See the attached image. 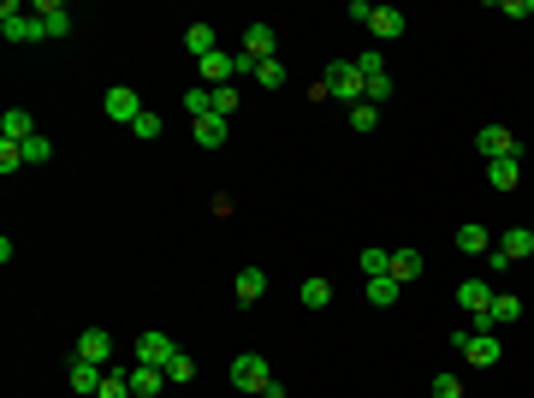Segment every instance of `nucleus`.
Returning <instances> with one entry per match:
<instances>
[{
  "mask_svg": "<svg viewBox=\"0 0 534 398\" xmlns=\"http://www.w3.org/2000/svg\"><path fill=\"white\" fill-rule=\"evenodd\" d=\"M48 155H54V143L42 137V131H36V137H30V143H24V167H42V160H48Z\"/></svg>",
  "mask_w": 534,
  "mask_h": 398,
  "instance_id": "nucleus-33",
  "label": "nucleus"
},
{
  "mask_svg": "<svg viewBox=\"0 0 534 398\" xmlns=\"http://www.w3.org/2000/svg\"><path fill=\"white\" fill-rule=\"evenodd\" d=\"M356 72H362V78H380V72H386V54H380V48L356 54Z\"/></svg>",
  "mask_w": 534,
  "mask_h": 398,
  "instance_id": "nucleus-37",
  "label": "nucleus"
},
{
  "mask_svg": "<svg viewBox=\"0 0 534 398\" xmlns=\"http://www.w3.org/2000/svg\"><path fill=\"white\" fill-rule=\"evenodd\" d=\"M101 375H107V369H96V363H83V357H72V369H66L72 393H101Z\"/></svg>",
  "mask_w": 534,
  "mask_h": 398,
  "instance_id": "nucleus-17",
  "label": "nucleus"
},
{
  "mask_svg": "<svg viewBox=\"0 0 534 398\" xmlns=\"http://www.w3.org/2000/svg\"><path fill=\"white\" fill-rule=\"evenodd\" d=\"M392 279H398V285L422 279V250H392Z\"/></svg>",
  "mask_w": 534,
  "mask_h": 398,
  "instance_id": "nucleus-22",
  "label": "nucleus"
},
{
  "mask_svg": "<svg viewBox=\"0 0 534 398\" xmlns=\"http://www.w3.org/2000/svg\"><path fill=\"white\" fill-rule=\"evenodd\" d=\"M131 375V398H160V386H166V369H125Z\"/></svg>",
  "mask_w": 534,
  "mask_h": 398,
  "instance_id": "nucleus-16",
  "label": "nucleus"
},
{
  "mask_svg": "<svg viewBox=\"0 0 534 398\" xmlns=\"http://www.w3.org/2000/svg\"><path fill=\"white\" fill-rule=\"evenodd\" d=\"M184 113H190V120H202V113H214V90H208V83H197V90H184Z\"/></svg>",
  "mask_w": 534,
  "mask_h": 398,
  "instance_id": "nucleus-26",
  "label": "nucleus"
},
{
  "mask_svg": "<svg viewBox=\"0 0 534 398\" xmlns=\"http://www.w3.org/2000/svg\"><path fill=\"white\" fill-rule=\"evenodd\" d=\"M522 256H534V226H511L505 238L493 244V256H487V268H511V261H522Z\"/></svg>",
  "mask_w": 534,
  "mask_h": 398,
  "instance_id": "nucleus-5",
  "label": "nucleus"
},
{
  "mask_svg": "<svg viewBox=\"0 0 534 398\" xmlns=\"http://www.w3.org/2000/svg\"><path fill=\"white\" fill-rule=\"evenodd\" d=\"M344 19H356V24H368V19H375V6H368V0H351V6H344Z\"/></svg>",
  "mask_w": 534,
  "mask_h": 398,
  "instance_id": "nucleus-41",
  "label": "nucleus"
},
{
  "mask_svg": "<svg viewBox=\"0 0 534 398\" xmlns=\"http://www.w3.org/2000/svg\"><path fill=\"white\" fill-rule=\"evenodd\" d=\"M434 398H463V380L457 375H434Z\"/></svg>",
  "mask_w": 534,
  "mask_h": 398,
  "instance_id": "nucleus-38",
  "label": "nucleus"
},
{
  "mask_svg": "<svg viewBox=\"0 0 534 398\" xmlns=\"http://www.w3.org/2000/svg\"><path fill=\"white\" fill-rule=\"evenodd\" d=\"M137 113H143L137 90H131V83H113V90H107V120H119V125H137Z\"/></svg>",
  "mask_w": 534,
  "mask_h": 398,
  "instance_id": "nucleus-11",
  "label": "nucleus"
},
{
  "mask_svg": "<svg viewBox=\"0 0 534 398\" xmlns=\"http://www.w3.org/2000/svg\"><path fill=\"white\" fill-rule=\"evenodd\" d=\"M232 298L244 303V309H250V303H261V298H267V274H261V268H237V279H232Z\"/></svg>",
  "mask_w": 534,
  "mask_h": 398,
  "instance_id": "nucleus-13",
  "label": "nucleus"
},
{
  "mask_svg": "<svg viewBox=\"0 0 534 398\" xmlns=\"http://www.w3.org/2000/svg\"><path fill=\"white\" fill-rule=\"evenodd\" d=\"M404 12H398V6H375V19H368V30H375V42H398L404 36Z\"/></svg>",
  "mask_w": 534,
  "mask_h": 398,
  "instance_id": "nucleus-15",
  "label": "nucleus"
},
{
  "mask_svg": "<svg viewBox=\"0 0 534 398\" xmlns=\"http://www.w3.org/2000/svg\"><path fill=\"white\" fill-rule=\"evenodd\" d=\"M208 215H214V220L232 215V191H214V197H208Z\"/></svg>",
  "mask_w": 534,
  "mask_h": 398,
  "instance_id": "nucleus-39",
  "label": "nucleus"
},
{
  "mask_svg": "<svg viewBox=\"0 0 534 398\" xmlns=\"http://www.w3.org/2000/svg\"><path fill=\"white\" fill-rule=\"evenodd\" d=\"M356 261H362V274H368V279H386V274H392V250H362Z\"/></svg>",
  "mask_w": 534,
  "mask_h": 398,
  "instance_id": "nucleus-28",
  "label": "nucleus"
},
{
  "mask_svg": "<svg viewBox=\"0 0 534 398\" xmlns=\"http://www.w3.org/2000/svg\"><path fill=\"white\" fill-rule=\"evenodd\" d=\"M250 78H256L261 90H285V83H291V72H285V60H261Z\"/></svg>",
  "mask_w": 534,
  "mask_h": 398,
  "instance_id": "nucleus-23",
  "label": "nucleus"
},
{
  "mask_svg": "<svg viewBox=\"0 0 534 398\" xmlns=\"http://www.w3.org/2000/svg\"><path fill=\"white\" fill-rule=\"evenodd\" d=\"M30 12H36V24H42V36L48 42H66L72 36V12H66V6H59V0H42V6H30Z\"/></svg>",
  "mask_w": 534,
  "mask_h": 398,
  "instance_id": "nucleus-12",
  "label": "nucleus"
},
{
  "mask_svg": "<svg viewBox=\"0 0 534 398\" xmlns=\"http://www.w3.org/2000/svg\"><path fill=\"white\" fill-rule=\"evenodd\" d=\"M190 375H197V363H190V357H184V351H178V357L166 363V386H184V380H190Z\"/></svg>",
  "mask_w": 534,
  "mask_h": 398,
  "instance_id": "nucleus-32",
  "label": "nucleus"
},
{
  "mask_svg": "<svg viewBox=\"0 0 534 398\" xmlns=\"http://www.w3.org/2000/svg\"><path fill=\"white\" fill-rule=\"evenodd\" d=\"M184 48H190L197 60H208V54H220V36H214V24H190V30H184Z\"/></svg>",
  "mask_w": 534,
  "mask_h": 398,
  "instance_id": "nucleus-20",
  "label": "nucleus"
},
{
  "mask_svg": "<svg viewBox=\"0 0 534 398\" xmlns=\"http://www.w3.org/2000/svg\"><path fill=\"white\" fill-rule=\"evenodd\" d=\"M274 48H279V30H274V24H250V30H244V66L279 60Z\"/></svg>",
  "mask_w": 534,
  "mask_h": 398,
  "instance_id": "nucleus-7",
  "label": "nucleus"
},
{
  "mask_svg": "<svg viewBox=\"0 0 534 398\" xmlns=\"http://www.w3.org/2000/svg\"><path fill=\"white\" fill-rule=\"evenodd\" d=\"M96 398H131V375L107 369V375H101V393H96Z\"/></svg>",
  "mask_w": 534,
  "mask_h": 398,
  "instance_id": "nucleus-30",
  "label": "nucleus"
},
{
  "mask_svg": "<svg viewBox=\"0 0 534 398\" xmlns=\"http://www.w3.org/2000/svg\"><path fill=\"white\" fill-rule=\"evenodd\" d=\"M24 167V143H0V173H6V179H12V173H19Z\"/></svg>",
  "mask_w": 534,
  "mask_h": 398,
  "instance_id": "nucleus-35",
  "label": "nucleus"
},
{
  "mask_svg": "<svg viewBox=\"0 0 534 398\" xmlns=\"http://www.w3.org/2000/svg\"><path fill=\"white\" fill-rule=\"evenodd\" d=\"M511 321H522V298L499 292V298H493V327H511Z\"/></svg>",
  "mask_w": 534,
  "mask_h": 398,
  "instance_id": "nucleus-27",
  "label": "nucleus"
},
{
  "mask_svg": "<svg viewBox=\"0 0 534 398\" xmlns=\"http://www.w3.org/2000/svg\"><path fill=\"white\" fill-rule=\"evenodd\" d=\"M493 298L499 292L487 285V279H463V285H457V309H463L469 321H481V316L493 321Z\"/></svg>",
  "mask_w": 534,
  "mask_h": 398,
  "instance_id": "nucleus-6",
  "label": "nucleus"
},
{
  "mask_svg": "<svg viewBox=\"0 0 534 398\" xmlns=\"http://www.w3.org/2000/svg\"><path fill=\"white\" fill-rule=\"evenodd\" d=\"M0 36L6 42H48L42 36V24L30 6H19V0H0Z\"/></svg>",
  "mask_w": 534,
  "mask_h": 398,
  "instance_id": "nucleus-3",
  "label": "nucleus"
},
{
  "mask_svg": "<svg viewBox=\"0 0 534 398\" xmlns=\"http://www.w3.org/2000/svg\"><path fill=\"white\" fill-rule=\"evenodd\" d=\"M237 101H244V96H237V83H220V90H214V113L226 120V113H237Z\"/></svg>",
  "mask_w": 534,
  "mask_h": 398,
  "instance_id": "nucleus-34",
  "label": "nucleus"
},
{
  "mask_svg": "<svg viewBox=\"0 0 534 398\" xmlns=\"http://www.w3.org/2000/svg\"><path fill=\"white\" fill-rule=\"evenodd\" d=\"M457 250H463V256H493V238H487V226H457Z\"/></svg>",
  "mask_w": 534,
  "mask_h": 398,
  "instance_id": "nucleus-19",
  "label": "nucleus"
},
{
  "mask_svg": "<svg viewBox=\"0 0 534 398\" xmlns=\"http://www.w3.org/2000/svg\"><path fill=\"white\" fill-rule=\"evenodd\" d=\"M475 149H481V160H505V155H516V137L505 125H481L475 131Z\"/></svg>",
  "mask_w": 534,
  "mask_h": 398,
  "instance_id": "nucleus-9",
  "label": "nucleus"
},
{
  "mask_svg": "<svg viewBox=\"0 0 534 398\" xmlns=\"http://www.w3.org/2000/svg\"><path fill=\"white\" fill-rule=\"evenodd\" d=\"M321 83H327V96L344 101V107L362 101V72H356V60H333L327 72H321Z\"/></svg>",
  "mask_w": 534,
  "mask_h": 398,
  "instance_id": "nucleus-4",
  "label": "nucleus"
},
{
  "mask_svg": "<svg viewBox=\"0 0 534 398\" xmlns=\"http://www.w3.org/2000/svg\"><path fill=\"white\" fill-rule=\"evenodd\" d=\"M232 386L250 398H267V386H274V369H267V357H256V351H237L232 357Z\"/></svg>",
  "mask_w": 534,
  "mask_h": 398,
  "instance_id": "nucleus-1",
  "label": "nucleus"
},
{
  "mask_svg": "<svg viewBox=\"0 0 534 398\" xmlns=\"http://www.w3.org/2000/svg\"><path fill=\"white\" fill-rule=\"evenodd\" d=\"M522 155H505V160H487V184L493 191H516V179H522V167H516Z\"/></svg>",
  "mask_w": 534,
  "mask_h": 398,
  "instance_id": "nucleus-18",
  "label": "nucleus"
},
{
  "mask_svg": "<svg viewBox=\"0 0 534 398\" xmlns=\"http://www.w3.org/2000/svg\"><path fill=\"white\" fill-rule=\"evenodd\" d=\"M190 131H197L202 149H220V143H226V120H220V113H202V120H190Z\"/></svg>",
  "mask_w": 534,
  "mask_h": 398,
  "instance_id": "nucleus-21",
  "label": "nucleus"
},
{
  "mask_svg": "<svg viewBox=\"0 0 534 398\" xmlns=\"http://www.w3.org/2000/svg\"><path fill=\"white\" fill-rule=\"evenodd\" d=\"M386 96H392V72H380V78H362V101H375V107H380Z\"/></svg>",
  "mask_w": 534,
  "mask_h": 398,
  "instance_id": "nucleus-31",
  "label": "nucleus"
},
{
  "mask_svg": "<svg viewBox=\"0 0 534 398\" xmlns=\"http://www.w3.org/2000/svg\"><path fill=\"white\" fill-rule=\"evenodd\" d=\"M344 113H351V131H375V125H380L375 101H356V107H344Z\"/></svg>",
  "mask_w": 534,
  "mask_h": 398,
  "instance_id": "nucleus-29",
  "label": "nucleus"
},
{
  "mask_svg": "<svg viewBox=\"0 0 534 398\" xmlns=\"http://www.w3.org/2000/svg\"><path fill=\"white\" fill-rule=\"evenodd\" d=\"M78 357L96 363V369H107V363H113V333H107V327H83L78 333Z\"/></svg>",
  "mask_w": 534,
  "mask_h": 398,
  "instance_id": "nucleus-8",
  "label": "nucleus"
},
{
  "mask_svg": "<svg viewBox=\"0 0 534 398\" xmlns=\"http://www.w3.org/2000/svg\"><path fill=\"white\" fill-rule=\"evenodd\" d=\"M297 298H303V309H327V303H333V285H327V279H303V292H297Z\"/></svg>",
  "mask_w": 534,
  "mask_h": 398,
  "instance_id": "nucleus-24",
  "label": "nucleus"
},
{
  "mask_svg": "<svg viewBox=\"0 0 534 398\" xmlns=\"http://www.w3.org/2000/svg\"><path fill=\"white\" fill-rule=\"evenodd\" d=\"M398 292H404V285H398L392 274H386V279H368V303H375V309H392Z\"/></svg>",
  "mask_w": 534,
  "mask_h": 398,
  "instance_id": "nucleus-25",
  "label": "nucleus"
},
{
  "mask_svg": "<svg viewBox=\"0 0 534 398\" xmlns=\"http://www.w3.org/2000/svg\"><path fill=\"white\" fill-rule=\"evenodd\" d=\"M30 137H36V120L24 107H6L0 113V143H30Z\"/></svg>",
  "mask_w": 534,
  "mask_h": 398,
  "instance_id": "nucleus-14",
  "label": "nucleus"
},
{
  "mask_svg": "<svg viewBox=\"0 0 534 398\" xmlns=\"http://www.w3.org/2000/svg\"><path fill=\"white\" fill-rule=\"evenodd\" d=\"M131 137H137V143H155V137H160V113H137Z\"/></svg>",
  "mask_w": 534,
  "mask_h": 398,
  "instance_id": "nucleus-36",
  "label": "nucleus"
},
{
  "mask_svg": "<svg viewBox=\"0 0 534 398\" xmlns=\"http://www.w3.org/2000/svg\"><path fill=\"white\" fill-rule=\"evenodd\" d=\"M452 345L463 351V363H469V369H493V363L505 357V345H499L493 333H469V327H457Z\"/></svg>",
  "mask_w": 534,
  "mask_h": 398,
  "instance_id": "nucleus-2",
  "label": "nucleus"
},
{
  "mask_svg": "<svg viewBox=\"0 0 534 398\" xmlns=\"http://www.w3.org/2000/svg\"><path fill=\"white\" fill-rule=\"evenodd\" d=\"M499 12H511V19H534V0H499Z\"/></svg>",
  "mask_w": 534,
  "mask_h": 398,
  "instance_id": "nucleus-40",
  "label": "nucleus"
},
{
  "mask_svg": "<svg viewBox=\"0 0 534 398\" xmlns=\"http://www.w3.org/2000/svg\"><path fill=\"white\" fill-rule=\"evenodd\" d=\"M173 357H178V345L166 333H143L137 339V363H143V369H166Z\"/></svg>",
  "mask_w": 534,
  "mask_h": 398,
  "instance_id": "nucleus-10",
  "label": "nucleus"
}]
</instances>
